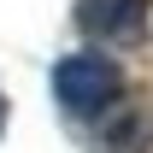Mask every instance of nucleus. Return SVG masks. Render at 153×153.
I'll return each instance as SVG.
<instances>
[{"label":"nucleus","mask_w":153,"mask_h":153,"mask_svg":"<svg viewBox=\"0 0 153 153\" xmlns=\"http://www.w3.org/2000/svg\"><path fill=\"white\" fill-rule=\"evenodd\" d=\"M53 100L71 118H100L124 100V71L112 53H71L53 65Z\"/></svg>","instance_id":"f257e3e1"},{"label":"nucleus","mask_w":153,"mask_h":153,"mask_svg":"<svg viewBox=\"0 0 153 153\" xmlns=\"http://www.w3.org/2000/svg\"><path fill=\"white\" fill-rule=\"evenodd\" d=\"M147 18H153V0H76V30L88 41L130 47L147 36Z\"/></svg>","instance_id":"f03ea898"},{"label":"nucleus","mask_w":153,"mask_h":153,"mask_svg":"<svg viewBox=\"0 0 153 153\" xmlns=\"http://www.w3.org/2000/svg\"><path fill=\"white\" fill-rule=\"evenodd\" d=\"M94 153H153V94H130L100 112Z\"/></svg>","instance_id":"7ed1b4c3"},{"label":"nucleus","mask_w":153,"mask_h":153,"mask_svg":"<svg viewBox=\"0 0 153 153\" xmlns=\"http://www.w3.org/2000/svg\"><path fill=\"white\" fill-rule=\"evenodd\" d=\"M0 135H6V94H0Z\"/></svg>","instance_id":"20e7f679"}]
</instances>
